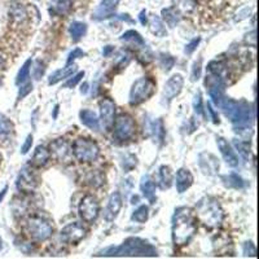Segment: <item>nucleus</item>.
<instances>
[{"label":"nucleus","instance_id":"f257e3e1","mask_svg":"<svg viewBox=\"0 0 259 259\" xmlns=\"http://www.w3.org/2000/svg\"><path fill=\"white\" fill-rule=\"evenodd\" d=\"M171 236L175 246H185L192 241L197 232V217L193 209L177 207L171 220Z\"/></svg>","mask_w":259,"mask_h":259},{"label":"nucleus","instance_id":"f03ea898","mask_svg":"<svg viewBox=\"0 0 259 259\" xmlns=\"http://www.w3.org/2000/svg\"><path fill=\"white\" fill-rule=\"evenodd\" d=\"M101 257H158L157 249L147 240L140 237H128L119 246H110L102 250Z\"/></svg>","mask_w":259,"mask_h":259},{"label":"nucleus","instance_id":"7ed1b4c3","mask_svg":"<svg viewBox=\"0 0 259 259\" xmlns=\"http://www.w3.org/2000/svg\"><path fill=\"white\" fill-rule=\"evenodd\" d=\"M196 217L197 220L202 223L209 230H215L222 226L224 220V211L213 197H203L196 205Z\"/></svg>","mask_w":259,"mask_h":259},{"label":"nucleus","instance_id":"20e7f679","mask_svg":"<svg viewBox=\"0 0 259 259\" xmlns=\"http://www.w3.org/2000/svg\"><path fill=\"white\" fill-rule=\"evenodd\" d=\"M220 108L223 109L226 117L232 123L239 126H249V122L254 119V109L246 101H236L232 98H224Z\"/></svg>","mask_w":259,"mask_h":259},{"label":"nucleus","instance_id":"39448f33","mask_svg":"<svg viewBox=\"0 0 259 259\" xmlns=\"http://www.w3.org/2000/svg\"><path fill=\"white\" fill-rule=\"evenodd\" d=\"M25 230L30 239L36 243H43V241L51 239L53 235V224L48 218L42 214H33L27 218Z\"/></svg>","mask_w":259,"mask_h":259},{"label":"nucleus","instance_id":"423d86ee","mask_svg":"<svg viewBox=\"0 0 259 259\" xmlns=\"http://www.w3.org/2000/svg\"><path fill=\"white\" fill-rule=\"evenodd\" d=\"M72 153L81 164L95 162L100 156V148L92 139L78 138L72 144Z\"/></svg>","mask_w":259,"mask_h":259},{"label":"nucleus","instance_id":"0eeeda50","mask_svg":"<svg viewBox=\"0 0 259 259\" xmlns=\"http://www.w3.org/2000/svg\"><path fill=\"white\" fill-rule=\"evenodd\" d=\"M156 92V83L153 79L143 77L135 81L130 89V96H128V102L131 106H138L143 102L148 101Z\"/></svg>","mask_w":259,"mask_h":259},{"label":"nucleus","instance_id":"6e6552de","mask_svg":"<svg viewBox=\"0 0 259 259\" xmlns=\"http://www.w3.org/2000/svg\"><path fill=\"white\" fill-rule=\"evenodd\" d=\"M113 128H114V138L119 141L131 140L136 135V122L127 113H122L118 117H115Z\"/></svg>","mask_w":259,"mask_h":259},{"label":"nucleus","instance_id":"1a4fd4ad","mask_svg":"<svg viewBox=\"0 0 259 259\" xmlns=\"http://www.w3.org/2000/svg\"><path fill=\"white\" fill-rule=\"evenodd\" d=\"M78 211L83 222L88 224L95 223L100 214V202L93 194H86L79 202Z\"/></svg>","mask_w":259,"mask_h":259},{"label":"nucleus","instance_id":"9d476101","mask_svg":"<svg viewBox=\"0 0 259 259\" xmlns=\"http://www.w3.org/2000/svg\"><path fill=\"white\" fill-rule=\"evenodd\" d=\"M16 187L23 194L33 193L39 187V176L30 168H23L17 176Z\"/></svg>","mask_w":259,"mask_h":259},{"label":"nucleus","instance_id":"9b49d317","mask_svg":"<svg viewBox=\"0 0 259 259\" xmlns=\"http://www.w3.org/2000/svg\"><path fill=\"white\" fill-rule=\"evenodd\" d=\"M98 106H100V119H101L102 127L105 128L106 131H112L115 121V110H117L115 102L110 97H105L98 102Z\"/></svg>","mask_w":259,"mask_h":259},{"label":"nucleus","instance_id":"f8f14e48","mask_svg":"<svg viewBox=\"0 0 259 259\" xmlns=\"http://www.w3.org/2000/svg\"><path fill=\"white\" fill-rule=\"evenodd\" d=\"M86 228L81 223H70L68 226H65L61 230L60 233V237L63 240L64 243L69 244V245H77L82 241L86 237Z\"/></svg>","mask_w":259,"mask_h":259},{"label":"nucleus","instance_id":"ddd939ff","mask_svg":"<svg viewBox=\"0 0 259 259\" xmlns=\"http://www.w3.org/2000/svg\"><path fill=\"white\" fill-rule=\"evenodd\" d=\"M184 86V78L181 74H174L168 79L164 87V100L165 101H173L176 96L180 95Z\"/></svg>","mask_w":259,"mask_h":259},{"label":"nucleus","instance_id":"4468645a","mask_svg":"<svg viewBox=\"0 0 259 259\" xmlns=\"http://www.w3.org/2000/svg\"><path fill=\"white\" fill-rule=\"evenodd\" d=\"M198 166H200V170L202 171L203 174L209 175V176L217 175L220 169L219 160L214 154L209 153V152L200 153V156H198Z\"/></svg>","mask_w":259,"mask_h":259},{"label":"nucleus","instance_id":"2eb2a0df","mask_svg":"<svg viewBox=\"0 0 259 259\" xmlns=\"http://www.w3.org/2000/svg\"><path fill=\"white\" fill-rule=\"evenodd\" d=\"M49 153L59 162H68L73 156L72 147L65 139H56L49 145Z\"/></svg>","mask_w":259,"mask_h":259},{"label":"nucleus","instance_id":"dca6fc26","mask_svg":"<svg viewBox=\"0 0 259 259\" xmlns=\"http://www.w3.org/2000/svg\"><path fill=\"white\" fill-rule=\"evenodd\" d=\"M123 206V200H122V196L118 190H115L110 194L108 201V206L105 209V214H104V218L108 223H112L114 222L115 218L118 217V214L121 213V209Z\"/></svg>","mask_w":259,"mask_h":259},{"label":"nucleus","instance_id":"f3484780","mask_svg":"<svg viewBox=\"0 0 259 259\" xmlns=\"http://www.w3.org/2000/svg\"><path fill=\"white\" fill-rule=\"evenodd\" d=\"M217 145L219 149L222 157H223L224 162H226L230 168H237L240 164L239 157H237L236 152L233 151V148L224 138H217Z\"/></svg>","mask_w":259,"mask_h":259},{"label":"nucleus","instance_id":"a211bd4d","mask_svg":"<svg viewBox=\"0 0 259 259\" xmlns=\"http://www.w3.org/2000/svg\"><path fill=\"white\" fill-rule=\"evenodd\" d=\"M118 4L119 0H101V3L98 4V7L92 13V20L101 21L109 18L110 16H113Z\"/></svg>","mask_w":259,"mask_h":259},{"label":"nucleus","instance_id":"6ab92c4d","mask_svg":"<svg viewBox=\"0 0 259 259\" xmlns=\"http://www.w3.org/2000/svg\"><path fill=\"white\" fill-rule=\"evenodd\" d=\"M194 181V177L192 175L188 169H179L176 171V175H175V185H176V190L177 193H184V192H187L190 187H192V184Z\"/></svg>","mask_w":259,"mask_h":259},{"label":"nucleus","instance_id":"aec40b11","mask_svg":"<svg viewBox=\"0 0 259 259\" xmlns=\"http://www.w3.org/2000/svg\"><path fill=\"white\" fill-rule=\"evenodd\" d=\"M147 132H148V135L153 139L154 143L162 144L165 140V135H166L164 121H162L161 118H157V119H153V121L148 122Z\"/></svg>","mask_w":259,"mask_h":259},{"label":"nucleus","instance_id":"412c9836","mask_svg":"<svg viewBox=\"0 0 259 259\" xmlns=\"http://www.w3.org/2000/svg\"><path fill=\"white\" fill-rule=\"evenodd\" d=\"M79 118L81 122L86 127H88L89 130H93V131H98L100 130V119H98L97 114H96L93 110H89V109H83L79 113Z\"/></svg>","mask_w":259,"mask_h":259},{"label":"nucleus","instance_id":"4be33fe9","mask_svg":"<svg viewBox=\"0 0 259 259\" xmlns=\"http://www.w3.org/2000/svg\"><path fill=\"white\" fill-rule=\"evenodd\" d=\"M77 72V65L74 63L73 64H66L65 68H63V69H59L56 70V72L53 73L52 76L49 77L48 78V85L49 86H53L56 85V83L61 82V81H64V79L69 78V77H72L74 73Z\"/></svg>","mask_w":259,"mask_h":259},{"label":"nucleus","instance_id":"5701e85b","mask_svg":"<svg viewBox=\"0 0 259 259\" xmlns=\"http://www.w3.org/2000/svg\"><path fill=\"white\" fill-rule=\"evenodd\" d=\"M49 158H51L49 149H47L44 145H38L35 148L33 158H31V165L35 168H43V166H46L48 164Z\"/></svg>","mask_w":259,"mask_h":259},{"label":"nucleus","instance_id":"b1692460","mask_svg":"<svg viewBox=\"0 0 259 259\" xmlns=\"http://www.w3.org/2000/svg\"><path fill=\"white\" fill-rule=\"evenodd\" d=\"M140 190L149 202H156V184H154V181L152 180L149 175H145V176L141 177Z\"/></svg>","mask_w":259,"mask_h":259},{"label":"nucleus","instance_id":"393cba45","mask_svg":"<svg viewBox=\"0 0 259 259\" xmlns=\"http://www.w3.org/2000/svg\"><path fill=\"white\" fill-rule=\"evenodd\" d=\"M173 171H171L170 166H161L160 171H158V184H160V188L161 189H169V188L173 185Z\"/></svg>","mask_w":259,"mask_h":259},{"label":"nucleus","instance_id":"a878e982","mask_svg":"<svg viewBox=\"0 0 259 259\" xmlns=\"http://www.w3.org/2000/svg\"><path fill=\"white\" fill-rule=\"evenodd\" d=\"M86 184L89 185L91 188H100L105 184V174L100 170L95 171H89L88 174L86 175L85 177Z\"/></svg>","mask_w":259,"mask_h":259},{"label":"nucleus","instance_id":"bb28decb","mask_svg":"<svg viewBox=\"0 0 259 259\" xmlns=\"http://www.w3.org/2000/svg\"><path fill=\"white\" fill-rule=\"evenodd\" d=\"M73 7V0H51V12L56 16L69 13Z\"/></svg>","mask_w":259,"mask_h":259},{"label":"nucleus","instance_id":"cd10ccee","mask_svg":"<svg viewBox=\"0 0 259 259\" xmlns=\"http://www.w3.org/2000/svg\"><path fill=\"white\" fill-rule=\"evenodd\" d=\"M180 12L176 9L175 7H170V8H165L162 9V20L165 21V23L168 25L169 27H175L180 21Z\"/></svg>","mask_w":259,"mask_h":259},{"label":"nucleus","instance_id":"c85d7f7f","mask_svg":"<svg viewBox=\"0 0 259 259\" xmlns=\"http://www.w3.org/2000/svg\"><path fill=\"white\" fill-rule=\"evenodd\" d=\"M149 30L154 36H158V38H164V36L168 35V30L165 27V23L162 21L161 17L158 16H152L151 21H149Z\"/></svg>","mask_w":259,"mask_h":259},{"label":"nucleus","instance_id":"c756f323","mask_svg":"<svg viewBox=\"0 0 259 259\" xmlns=\"http://www.w3.org/2000/svg\"><path fill=\"white\" fill-rule=\"evenodd\" d=\"M119 39H121L122 42L131 43L135 47H145V40L143 39V36H141L138 31H135V30H128V31H126Z\"/></svg>","mask_w":259,"mask_h":259},{"label":"nucleus","instance_id":"7c9ffc66","mask_svg":"<svg viewBox=\"0 0 259 259\" xmlns=\"http://www.w3.org/2000/svg\"><path fill=\"white\" fill-rule=\"evenodd\" d=\"M86 31H87V25L86 23L79 22V21H74V22L70 23L69 33L74 42H78V40L82 39Z\"/></svg>","mask_w":259,"mask_h":259},{"label":"nucleus","instance_id":"2f4dec72","mask_svg":"<svg viewBox=\"0 0 259 259\" xmlns=\"http://www.w3.org/2000/svg\"><path fill=\"white\" fill-rule=\"evenodd\" d=\"M148 219H149V207L147 205H140L131 215L132 222L139 224H144Z\"/></svg>","mask_w":259,"mask_h":259},{"label":"nucleus","instance_id":"473e14b6","mask_svg":"<svg viewBox=\"0 0 259 259\" xmlns=\"http://www.w3.org/2000/svg\"><path fill=\"white\" fill-rule=\"evenodd\" d=\"M233 145L236 147L237 152L241 156L245 162H249L252 160V151H250V145L249 143H246L244 140H235L233 141Z\"/></svg>","mask_w":259,"mask_h":259},{"label":"nucleus","instance_id":"72a5a7b5","mask_svg":"<svg viewBox=\"0 0 259 259\" xmlns=\"http://www.w3.org/2000/svg\"><path fill=\"white\" fill-rule=\"evenodd\" d=\"M31 65H33V61H31V59L26 60L25 61V64H23L22 66H21L20 72H18V74H17L16 77V85H23L25 82H27V78H29L30 76V68H31Z\"/></svg>","mask_w":259,"mask_h":259},{"label":"nucleus","instance_id":"f704fd0d","mask_svg":"<svg viewBox=\"0 0 259 259\" xmlns=\"http://www.w3.org/2000/svg\"><path fill=\"white\" fill-rule=\"evenodd\" d=\"M14 125L8 117L0 113V136H7L13 132Z\"/></svg>","mask_w":259,"mask_h":259},{"label":"nucleus","instance_id":"c9c22d12","mask_svg":"<svg viewBox=\"0 0 259 259\" xmlns=\"http://www.w3.org/2000/svg\"><path fill=\"white\" fill-rule=\"evenodd\" d=\"M138 166V158L136 156L131 153L125 154V157L122 158V169L125 170V173H130Z\"/></svg>","mask_w":259,"mask_h":259},{"label":"nucleus","instance_id":"e433bc0d","mask_svg":"<svg viewBox=\"0 0 259 259\" xmlns=\"http://www.w3.org/2000/svg\"><path fill=\"white\" fill-rule=\"evenodd\" d=\"M174 7L176 8L179 12H184V13H189L194 9L196 1L194 0H174Z\"/></svg>","mask_w":259,"mask_h":259},{"label":"nucleus","instance_id":"4c0bfd02","mask_svg":"<svg viewBox=\"0 0 259 259\" xmlns=\"http://www.w3.org/2000/svg\"><path fill=\"white\" fill-rule=\"evenodd\" d=\"M224 179H227V185L231 188H235V189H241V188L245 187V180H244L243 177L240 176V175L235 174V173H232V174H230L228 176H224Z\"/></svg>","mask_w":259,"mask_h":259},{"label":"nucleus","instance_id":"58836bf2","mask_svg":"<svg viewBox=\"0 0 259 259\" xmlns=\"http://www.w3.org/2000/svg\"><path fill=\"white\" fill-rule=\"evenodd\" d=\"M175 57H173L171 55H168V53H160V65H161L162 69L165 72H170L175 65Z\"/></svg>","mask_w":259,"mask_h":259},{"label":"nucleus","instance_id":"ea45409f","mask_svg":"<svg viewBox=\"0 0 259 259\" xmlns=\"http://www.w3.org/2000/svg\"><path fill=\"white\" fill-rule=\"evenodd\" d=\"M207 70L210 72V74L222 77V73L226 70V65H224L223 61H218V60H214V61H211V63L209 64V66H207Z\"/></svg>","mask_w":259,"mask_h":259},{"label":"nucleus","instance_id":"a19ab883","mask_svg":"<svg viewBox=\"0 0 259 259\" xmlns=\"http://www.w3.org/2000/svg\"><path fill=\"white\" fill-rule=\"evenodd\" d=\"M201 73H202V59H198L194 61L193 66H192V72H190V81L192 82H197L201 78Z\"/></svg>","mask_w":259,"mask_h":259},{"label":"nucleus","instance_id":"79ce46f5","mask_svg":"<svg viewBox=\"0 0 259 259\" xmlns=\"http://www.w3.org/2000/svg\"><path fill=\"white\" fill-rule=\"evenodd\" d=\"M193 109L194 113L200 117H205V109H203V104H202V95L201 92L198 91L194 95V100H193Z\"/></svg>","mask_w":259,"mask_h":259},{"label":"nucleus","instance_id":"37998d69","mask_svg":"<svg viewBox=\"0 0 259 259\" xmlns=\"http://www.w3.org/2000/svg\"><path fill=\"white\" fill-rule=\"evenodd\" d=\"M243 253L245 257H250V258H256L257 257V249L256 245L252 241H246L243 244Z\"/></svg>","mask_w":259,"mask_h":259},{"label":"nucleus","instance_id":"c03bdc74","mask_svg":"<svg viewBox=\"0 0 259 259\" xmlns=\"http://www.w3.org/2000/svg\"><path fill=\"white\" fill-rule=\"evenodd\" d=\"M83 77H85V72L77 73L76 76L72 77V78H70V77H69V79L66 81V83H65V85H64V87H65V88H73V87H76V86L78 85V83L81 82V81H82Z\"/></svg>","mask_w":259,"mask_h":259},{"label":"nucleus","instance_id":"a18cd8bd","mask_svg":"<svg viewBox=\"0 0 259 259\" xmlns=\"http://www.w3.org/2000/svg\"><path fill=\"white\" fill-rule=\"evenodd\" d=\"M86 56V52H83L81 48H76L73 49L72 52L69 53V56H68V60H66V64H73L76 61L77 59H81V57H85Z\"/></svg>","mask_w":259,"mask_h":259},{"label":"nucleus","instance_id":"49530a36","mask_svg":"<svg viewBox=\"0 0 259 259\" xmlns=\"http://www.w3.org/2000/svg\"><path fill=\"white\" fill-rule=\"evenodd\" d=\"M200 42H201V38H194L193 40H190L187 46H185V48H184V53L188 55V56H190V55H192V53H193L194 51L197 49V47H198Z\"/></svg>","mask_w":259,"mask_h":259},{"label":"nucleus","instance_id":"de8ad7c7","mask_svg":"<svg viewBox=\"0 0 259 259\" xmlns=\"http://www.w3.org/2000/svg\"><path fill=\"white\" fill-rule=\"evenodd\" d=\"M31 91H33V83L25 82V85L21 86L20 91H18V100H22L23 97H26Z\"/></svg>","mask_w":259,"mask_h":259},{"label":"nucleus","instance_id":"09e8293b","mask_svg":"<svg viewBox=\"0 0 259 259\" xmlns=\"http://www.w3.org/2000/svg\"><path fill=\"white\" fill-rule=\"evenodd\" d=\"M33 135H27L26 140H25V143L22 144V147H21V153L22 154H26L29 153V151H31V145H33Z\"/></svg>","mask_w":259,"mask_h":259},{"label":"nucleus","instance_id":"8fccbe9b","mask_svg":"<svg viewBox=\"0 0 259 259\" xmlns=\"http://www.w3.org/2000/svg\"><path fill=\"white\" fill-rule=\"evenodd\" d=\"M206 110H207V114L211 117V121H213V123H215V125H219L220 121H219V118H218V115H217V113H215V110L211 108L210 102H207L206 104Z\"/></svg>","mask_w":259,"mask_h":259},{"label":"nucleus","instance_id":"3c124183","mask_svg":"<svg viewBox=\"0 0 259 259\" xmlns=\"http://www.w3.org/2000/svg\"><path fill=\"white\" fill-rule=\"evenodd\" d=\"M43 73H44V68H43V64L40 61H36L35 63V68H34V77L35 79H40V77L43 76Z\"/></svg>","mask_w":259,"mask_h":259},{"label":"nucleus","instance_id":"603ef678","mask_svg":"<svg viewBox=\"0 0 259 259\" xmlns=\"http://www.w3.org/2000/svg\"><path fill=\"white\" fill-rule=\"evenodd\" d=\"M113 52H114V47H113V46H105V47H104V49H102V56L109 57Z\"/></svg>","mask_w":259,"mask_h":259},{"label":"nucleus","instance_id":"864d4df0","mask_svg":"<svg viewBox=\"0 0 259 259\" xmlns=\"http://www.w3.org/2000/svg\"><path fill=\"white\" fill-rule=\"evenodd\" d=\"M139 20H140L141 25H147L148 23V17H147V10L143 9L139 14Z\"/></svg>","mask_w":259,"mask_h":259},{"label":"nucleus","instance_id":"5fc2aeb1","mask_svg":"<svg viewBox=\"0 0 259 259\" xmlns=\"http://www.w3.org/2000/svg\"><path fill=\"white\" fill-rule=\"evenodd\" d=\"M8 192V187H4L3 190L0 192V203H1V201L4 200V197H5V194H7Z\"/></svg>","mask_w":259,"mask_h":259},{"label":"nucleus","instance_id":"6e6d98bb","mask_svg":"<svg viewBox=\"0 0 259 259\" xmlns=\"http://www.w3.org/2000/svg\"><path fill=\"white\" fill-rule=\"evenodd\" d=\"M81 92H82V93H87V92H88V83H83V85L81 86Z\"/></svg>","mask_w":259,"mask_h":259},{"label":"nucleus","instance_id":"4d7b16f0","mask_svg":"<svg viewBox=\"0 0 259 259\" xmlns=\"http://www.w3.org/2000/svg\"><path fill=\"white\" fill-rule=\"evenodd\" d=\"M59 109H60L59 105L55 106V113H53V118H55V119L57 118V113H59Z\"/></svg>","mask_w":259,"mask_h":259},{"label":"nucleus","instance_id":"13d9d810","mask_svg":"<svg viewBox=\"0 0 259 259\" xmlns=\"http://www.w3.org/2000/svg\"><path fill=\"white\" fill-rule=\"evenodd\" d=\"M4 249V243H3V240H1V237H0V252Z\"/></svg>","mask_w":259,"mask_h":259},{"label":"nucleus","instance_id":"bf43d9fd","mask_svg":"<svg viewBox=\"0 0 259 259\" xmlns=\"http://www.w3.org/2000/svg\"><path fill=\"white\" fill-rule=\"evenodd\" d=\"M0 164H1V154H0Z\"/></svg>","mask_w":259,"mask_h":259}]
</instances>
